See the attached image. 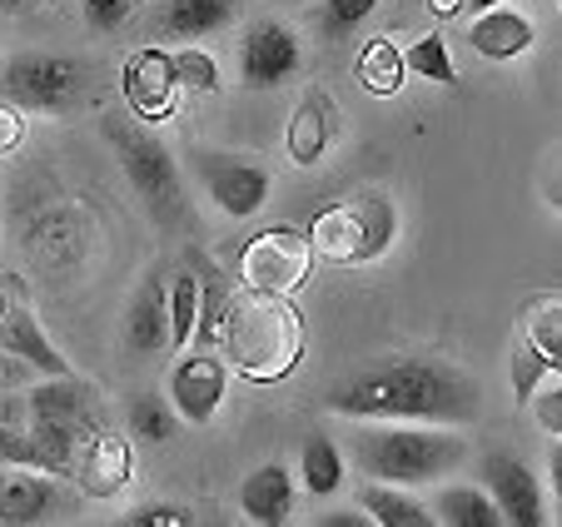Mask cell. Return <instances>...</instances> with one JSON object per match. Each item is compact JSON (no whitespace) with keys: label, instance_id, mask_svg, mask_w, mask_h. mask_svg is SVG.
Listing matches in <instances>:
<instances>
[{"label":"cell","instance_id":"obj_36","mask_svg":"<svg viewBox=\"0 0 562 527\" xmlns=\"http://www.w3.org/2000/svg\"><path fill=\"white\" fill-rule=\"evenodd\" d=\"M25 145V115L15 105H0V155H15Z\"/></svg>","mask_w":562,"mask_h":527},{"label":"cell","instance_id":"obj_4","mask_svg":"<svg viewBox=\"0 0 562 527\" xmlns=\"http://www.w3.org/2000/svg\"><path fill=\"white\" fill-rule=\"evenodd\" d=\"M21 399H25V433H31L41 473H55L60 483H70L80 444L100 428L95 383L75 379V373H60V379L25 383Z\"/></svg>","mask_w":562,"mask_h":527},{"label":"cell","instance_id":"obj_19","mask_svg":"<svg viewBox=\"0 0 562 527\" xmlns=\"http://www.w3.org/2000/svg\"><path fill=\"white\" fill-rule=\"evenodd\" d=\"M239 21V0H165L155 11V35L170 45H200Z\"/></svg>","mask_w":562,"mask_h":527},{"label":"cell","instance_id":"obj_6","mask_svg":"<svg viewBox=\"0 0 562 527\" xmlns=\"http://www.w3.org/2000/svg\"><path fill=\"white\" fill-rule=\"evenodd\" d=\"M314 259L353 269V264H373L393 249L398 239V204L383 190H359L353 200H339L329 210H318L314 224L304 229Z\"/></svg>","mask_w":562,"mask_h":527},{"label":"cell","instance_id":"obj_31","mask_svg":"<svg viewBox=\"0 0 562 527\" xmlns=\"http://www.w3.org/2000/svg\"><path fill=\"white\" fill-rule=\"evenodd\" d=\"M552 373H562L558 363H548L538 354V348L528 344V338H518L513 334V354H508V379H513V393H518L522 403L532 399V389H538L542 379H552Z\"/></svg>","mask_w":562,"mask_h":527},{"label":"cell","instance_id":"obj_32","mask_svg":"<svg viewBox=\"0 0 562 527\" xmlns=\"http://www.w3.org/2000/svg\"><path fill=\"white\" fill-rule=\"evenodd\" d=\"M373 11H379V0H324V5H318V35H324V41H344V35L359 31Z\"/></svg>","mask_w":562,"mask_h":527},{"label":"cell","instance_id":"obj_40","mask_svg":"<svg viewBox=\"0 0 562 527\" xmlns=\"http://www.w3.org/2000/svg\"><path fill=\"white\" fill-rule=\"evenodd\" d=\"M428 11H434V21H453V15H463V0H428Z\"/></svg>","mask_w":562,"mask_h":527},{"label":"cell","instance_id":"obj_30","mask_svg":"<svg viewBox=\"0 0 562 527\" xmlns=\"http://www.w3.org/2000/svg\"><path fill=\"white\" fill-rule=\"evenodd\" d=\"M404 65H408V75H418V80H434V85H453L458 80L453 51H448V41L438 31L418 35V41L404 51Z\"/></svg>","mask_w":562,"mask_h":527},{"label":"cell","instance_id":"obj_42","mask_svg":"<svg viewBox=\"0 0 562 527\" xmlns=\"http://www.w3.org/2000/svg\"><path fill=\"white\" fill-rule=\"evenodd\" d=\"M31 0H0V15H21Z\"/></svg>","mask_w":562,"mask_h":527},{"label":"cell","instance_id":"obj_1","mask_svg":"<svg viewBox=\"0 0 562 527\" xmlns=\"http://www.w3.org/2000/svg\"><path fill=\"white\" fill-rule=\"evenodd\" d=\"M324 408L349 423H434V428H468L483 418V389L473 373L438 354H398L349 373L329 389Z\"/></svg>","mask_w":562,"mask_h":527},{"label":"cell","instance_id":"obj_24","mask_svg":"<svg viewBox=\"0 0 562 527\" xmlns=\"http://www.w3.org/2000/svg\"><path fill=\"white\" fill-rule=\"evenodd\" d=\"M428 513H434V527H503V513L493 507L483 483L443 487V493L428 503Z\"/></svg>","mask_w":562,"mask_h":527},{"label":"cell","instance_id":"obj_12","mask_svg":"<svg viewBox=\"0 0 562 527\" xmlns=\"http://www.w3.org/2000/svg\"><path fill=\"white\" fill-rule=\"evenodd\" d=\"M477 483L488 487L493 507L503 513V527H542L548 523L538 473H532L518 453H483V463H477Z\"/></svg>","mask_w":562,"mask_h":527},{"label":"cell","instance_id":"obj_15","mask_svg":"<svg viewBox=\"0 0 562 527\" xmlns=\"http://www.w3.org/2000/svg\"><path fill=\"white\" fill-rule=\"evenodd\" d=\"M334 135H339V105L324 85H308L299 96L294 115H289V130H284V149L299 169H318L329 159L334 149Z\"/></svg>","mask_w":562,"mask_h":527},{"label":"cell","instance_id":"obj_25","mask_svg":"<svg viewBox=\"0 0 562 527\" xmlns=\"http://www.w3.org/2000/svg\"><path fill=\"white\" fill-rule=\"evenodd\" d=\"M353 75H359V85L369 96H379V100L398 96L408 85V65H404L398 41H393V35H373V41L359 51V60H353Z\"/></svg>","mask_w":562,"mask_h":527},{"label":"cell","instance_id":"obj_14","mask_svg":"<svg viewBox=\"0 0 562 527\" xmlns=\"http://www.w3.org/2000/svg\"><path fill=\"white\" fill-rule=\"evenodd\" d=\"M120 85H125V105L135 120L145 125H165L175 115V96H180V85L170 75V51H159V45H145L125 60L120 70Z\"/></svg>","mask_w":562,"mask_h":527},{"label":"cell","instance_id":"obj_26","mask_svg":"<svg viewBox=\"0 0 562 527\" xmlns=\"http://www.w3.org/2000/svg\"><path fill=\"white\" fill-rule=\"evenodd\" d=\"M518 338H528L548 363L562 369V299L558 294H532L518 309Z\"/></svg>","mask_w":562,"mask_h":527},{"label":"cell","instance_id":"obj_28","mask_svg":"<svg viewBox=\"0 0 562 527\" xmlns=\"http://www.w3.org/2000/svg\"><path fill=\"white\" fill-rule=\"evenodd\" d=\"M130 433L145 438V444H170L180 433V413L165 393H135L130 399Z\"/></svg>","mask_w":562,"mask_h":527},{"label":"cell","instance_id":"obj_23","mask_svg":"<svg viewBox=\"0 0 562 527\" xmlns=\"http://www.w3.org/2000/svg\"><path fill=\"white\" fill-rule=\"evenodd\" d=\"M344 473H349V463H344V448L334 444L329 433H308L304 448H299V473H294V483L304 487L308 497H339Z\"/></svg>","mask_w":562,"mask_h":527},{"label":"cell","instance_id":"obj_2","mask_svg":"<svg viewBox=\"0 0 562 527\" xmlns=\"http://www.w3.org/2000/svg\"><path fill=\"white\" fill-rule=\"evenodd\" d=\"M220 354L229 373L249 383H284L304 359V318L289 294H259V289H229L220 328Z\"/></svg>","mask_w":562,"mask_h":527},{"label":"cell","instance_id":"obj_8","mask_svg":"<svg viewBox=\"0 0 562 527\" xmlns=\"http://www.w3.org/2000/svg\"><path fill=\"white\" fill-rule=\"evenodd\" d=\"M190 175L200 190L224 210L229 220H255L274 194V175L265 159L245 155V149H220V145H194L190 149Z\"/></svg>","mask_w":562,"mask_h":527},{"label":"cell","instance_id":"obj_34","mask_svg":"<svg viewBox=\"0 0 562 527\" xmlns=\"http://www.w3.org/2000/svg\"><path fill=\"white\" fill-rule=\"evenodd\" d=\"M532 413H538L542 433H552V438H562V373H552V379H542L538 389H532Z\"/></svg>","mask_w":562,"mask_h":527},{"label":"cell","instance_id":"obj_18","mask_svg":"<svg viewBox=\"0 0 562 527\" xmlns=\"http://www.w3.org/2000/svg\"><path fill=\"white\" fill-rule=\"evenodd\" d=\"M120 344H125L135 359L170 354V309H165V279H159V269L155 274H145V284L135 289V299H130Z\"/></svg>","mask_w":562,"mask_h":527},{"label":"cell","instance_id":"obj_3","mask_svg":"<svg viewBox=\"0 0 562 527\" xmlns=\"http://www.w3.org/2000/svg\"><path fill=\"white\" fill-rule=\"evenodd\" d=\"M349 458L373 483L424 487L453 473L468 458V444L458 433H438L434 423H353Z\"/></svg>","mask_w":562,"mask_h":527},{"label":"cell","instance_id":"obj_17","mask_svg":"<svg viewBox=\"0 0 562 527\" xmlns=\"http://www.w3.org/2000/svg\"><path fill=\"white\" fill-rule=\"evenodd\" d=\"M294 497H299V483H294V468L279 463V458H269V463H259L255 473H245V483H239V517L255 527H284L289 517H294Z\"/></svg>","mask_w":562,"mask_h":527},{"label":"cell","instance_id":"obj_5","mask_svg":"<svg viewBox=\"0 0 562 527\" xmlns=\"http://www.w3.org/2000/svg\"><path fill=\"white\" fill-rule=\"evenodd\" d=\"M100 135L115 149L120 169H125L130 190L139 194L145 214L159 229H180L190 224V194H184V169L175 159V149L135 115H105L100 120Z\"/></svg>","mask_w":562,"mask_h":527},{"label":"cell","instance_id":"obj_37","mask_svg":"<svg viewBox=\"0 0 562 527\" xmlns=\"http://www.w3.org/2000/svg\"><path fill=\"white\" fill-rule=\"evenodd\" d=\"M25 383H35V369L15 359L11 348H0V389H25Z\"/></svg>","mask_w":562,"mask_h":527},{"label":"cell","instance_id":"obj_29","mask_svg":"<svg viewBox=\"0 0 562 527\" xmlns=\"http://www.w3.org/2000/svg\"><path fill=\"white\" fill-rule=\"evenodd\" d=\"M170 75L180 90H190V96H214L220 90V60H214L210 51H200V45H180V51H170Z\"/></svg>","mask_w":562,"mask_h":527},{"label":"cell","instance_id":"obj_41","mask_svg":"<svg viewBox=\"0 0 562 527\" xmlns=\"http://www.w3.org/2000/svg\"><path fill=\"white\" fill-rule=\"evenodd\" d=\"M493 5H503V0H463V11H493Z\"/></svg>","mask_w":562,"mask_h":527},{"label":"cell","instance_id":"obj_38","mask_svg":"<svg viewBox=\"0 0 562 527\" xmlns=\"http://www.w3.org/2000/svg\"><path fill=\"white\" fill-rule=\"evenodd\" d=\"M318 527H373V523L359 513V507H349V513H324L318 517Z\"/></svg>","mask_w":562,"mask_h":527},{"label":"cell","instance_id":"obj_7","mask_svg":"<svg viewBox=\"0 0 562 527\" xmlns=\"http://www.w3.org/2000/svg\"><path fill=\"white\" fill-rule=\"evenodd\" d=\"M0 96L31 115H70L90 96V65L55 51H21L0 65Z\"/></svg>","mask_w":562,"mask_h":527},{"label":"cell","instance_id":"obj_16","mask_svg":"<svg viewBox=\"0 0 562 527\" xmlns=\"http://www.w3.org/2000/svg\"><path fill=\"white\" fill-rule=\"evenodd\" d=\"M65 507L60 478L41 468H0V527H35L50 523Z\"/></svg>","mask_w":562,"mask_h":527},{"label":"cell","instance_id":"obj_11","mask_svg":"<svg viewBox=\"0 0 562 527\" xmlns=\"http://www.w3.org/2000/svg\"><path fill=\"white\" fill-rule=\"evenodd\" d=\"M224 393H229V363H224L214 348H194V344L180 348V359H175V369H170V383H165V399L175 403L180 423H194V428L214 423Z\"/></svg>","mask_w":562,"mask_h":527},{"label":"cell","instance_id":"obj_20","mask_svg":"<svg viewBox=\"0 0 562 527\" xmlns=\"http://www.w3.org/2000/svg\"><path fill=\"white\" fill-rule=\"evenodd\" d=\"M468 45H473V55H483V60H518V55H528L532 45H538V25L503 0V5H493V11L473 15V25H468Z\"/></svg>","mask_w":562,"mask_h":527},{"label":"cell","instance_id":"obj_33","mask_svg":"<svg viewBox=\"0 0 562 527\" xmlns=\"http://www.w3.org/2000/svg\"><path fill=\"white\" fill-rule=\"evenodd\" d=\"M125 527H194V513L184 503H135L130 513H120Z\"/></svg>","mask_w":562,"mask_h":527},{"label":"cell","instance_id":"obj_21","mask_svg":"<svg viewBox=\"0 0 562 527\" xmlns=\"http://www.w3.org/2000/svg\"><path fill=\"white\" fill-rule=\"evenodd\" d=\"M0 348H11L21 363H31L35 379H60V373H75L65 363V354L50 344V334L41 328V318L31 314L25 304H5L0 314Z\"/></svg>","mask_w":562,"mask_h":527},{"label":"cell","instance_id":"obj_39","mask_svg":"<svg viewBox=\"0 0 562 527\" xmlns=\"http://www.w3.org/2000/svg\"><path fill=\"white\" fill-rule=\"evenodd\" d=\"M548 483L562 497V438H552V448H548Z\"/></svg>","mask_w":562,"mask_h":527},{"label":"cell","instance_id":"obj_35","mask_svg":"<svg viewBox=\"0 0 562 527\" xmlns=\"http://www.w3.org/2000/svg\"><path fill=\"white\" fill-rule=\"evenodd\" d=\"M80 11H86V25L95 35H110L135 15V0H80Z\"/></svg>","mask_w":562,"mask_h":527},{"label":"cell","instance_id":"obj_10","mask_svg":"<svg viewBox=\"0 0 562 527\" xmlns=\"http://www.w3.org/2000/svg\"><path fill=\"white\" fill-rule=\"evenodd\" d=\"M304 70V41L289 21L265 15L239 35V85L245 90H284Z\"/></svg>","mask_w":562,"mask_h":527},{"label":"cell","instance_id":"obj_22","mask_svg":"<svg viewBox=\"0 0 562 527\" xmlns=\"http://www.w3.org/2000/svg\"><path fill=\"white\" fill-rule=\"evenodd\" d=\"M353 507H359L373 527H434V513H428L424 497H414V487H393V483L363 478Z\"/></svg>","mask_w":562,"mask_h":527},{"label":"cell","instance_id":"obj_13","mask_svg":"<svg viewBox=\"0 0 562 527\" xmlns=\"http://www.w3.org/2000/svg\"><path fill=\"white\" fill-rule=\"evenodd\" d=\"M130 478H135V448H130L125 433L100 423L86 444H80L70 483L86 497H95V503H110V497H120L130 487Z\"/></svg>","mask_w":562,"mask_h":527},{"label":"cell","instance_id":"obj_9","mask_svg":"<svg viewBox=\"0 0 562 527\" xmlns=\"http://www.w3.org/2000/svg\"><path fill=\"white\" fill-rule=\"evenodd\" d=\"M308 269H314V249L294 224H269L239 254V284L259 289V294H294L308 279Z\"/></svg>","mask_w":562,"mask_h":527},{"label":"cell","instance_id":"obj_43","mask_svg":"<svg viewBox=\"0 0 562 527\" xmlns=\"http://www.w3.org/2000/svg\"><path fill=\"white\" fill-rule=\"evenodd\" d=\"M5 304H11V299H5V294H0V314H5Z\"/></svg>","mask_w":562,"mask_h":527},{"label":"cell","instance_id":"obj_27","mask_svg":"<svg viewBox=\"0 0 562 527\" xmlns=\"http://www.w3.org/2000/svg\"><path fill=\"white\" fill-rule=\"evenodd\" d=\"M165 309H170V354H180V348H190L194 318H200V274L194 269H180L165 284Z\"/></svg>","mask_w":562,"mask_h":527}]
</instances>
